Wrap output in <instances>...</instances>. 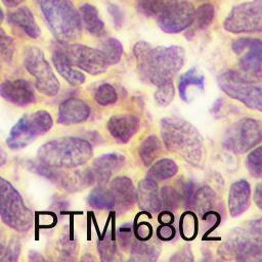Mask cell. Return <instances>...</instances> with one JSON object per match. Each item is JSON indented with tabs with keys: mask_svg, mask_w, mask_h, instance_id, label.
Masks as SVG:
<instances>
[{
	"mask_svg": "<svg viewBox=\"0 0 262 262\" xmlns=\"http://www.w3.org/2000/svg\"><path fill=\"white\" fill-rule=\"evenodd\" d=\"M8 20L9 23L20 28L31 38L36 39L41 34V30L36 23L32 11L28 7H20L9 13Z\"/></svg>",
	"mask_w": 262,
	"mask_h": 262,
	"instance_id": "23",
	"label": "cell"
},
{
	"mask_svg": "<svg viewBox=\"0 0 262 262\" xmlns=\"http://www.w3.org/2000/svg\"><path fill=\"white\" fill-rule=\"evenodd\" d=\"M52 61L59 75L72 86H79L85 82V75L73 67L60 47L53 51Z\"/></svg>",
	"mask_w": 262,
	"mask_h": 262,
	"instance_id": "22",
	"label": "cell"
},
{
	"mask_svg": "<svg viewBox=\"0 0 262 262\" xmlns=\"http://www.w3.org/2000/svg\"><path fill=\"white\" fill-rule=\"evenodd\" d=\"M214 13V6L210 3H205L196 8V10L194 9V15L191 25H193L198 30H205L213 21Z\"/></svg>",
	"mask_w": 262,
	"mask_h": 262,
	"instance_id": "35",
	"label": "cell"
},
{
	"mask_svg": "<svg viewBox=\"0 0 262 262\" xmlns=\"http://www.w3.org/2000/svg\"><path fill=\"white\" fill-rule=\"evenodd\" d=\"M3 18H4V15H3V11H2V9H1V7H0V25H1V23L3 21Z\"/></svg>",
	"mask_w": 262,
	"mask_h": 262,
	"instance_id": "55",
	"label": "cell"
},
{
	"mask_svg": "<svg viewBox=\"0 0 262 262\" xmlns=\"http://www.w3.org/2000/svg\"><path fill=\"white\" fill-rule=\"evenodd\" d=\"M93 156L89 141L79 137H61L40 146L38 160L52 168H76L86 164Z\"/></svg>",
	"mask_w": 262,
	"mask_h": 262,
	"instance_id": "3",
	"label": "cell"
},
{
	"mask_svg": "<svg viewBox=\"0 0 262 262\" xmlns=\"http://www.w3.org/2000/svg\"><path fill=\"white\" fill-rule=\"evenodd\" d=\"M161 136L168 150L181 157L191 166H200L204 156V138L188 121L165 117L160 121Z\"/></svg>",
	"mask_w": 262,
	"mask_h": 262,
	"instance_id": "2",
	"label": "cell"
},
{
	"mask_svg": "<svg viewBox=\"0 0 262 262\" xmlns=\"http://www.w3.org/2000/svg\"><path fill=\"white\" fill-rule=\"evenodd\" d=\"M136 200L139 209L155 213L161 210L160 195L156 180L145 177L139 183L136 190Z\"/></svg>",
	"mask_w": 262,
	"mask_h": 262,
	"instance_id": "21",
	"label": "cell"
},
{
	"mask_svg": "<svg viewBox=\"0 0 262 262\" xmlns=\"http://www.w3.org/2000/svg\"><path fill=\"white\" fill-rule=\"evenodd\" d=\"M87 202L89 206L97 210H112L115 209V199L111 189L99 185L93 188L88 194Z\"/></svg>",
	"mask_w": 262,
	"mask_h": 262,
	"instance_id": "27",
	"label": "cell"
},
{
	"mask_svg": "<svg viewBox=\"0 0 262 262\" xmlns=\"http://www.w3.org/2000/svg\"><path fill=\"white\" fill-rule=\"evenodd\" d=\"M204 83H205V77L203 75L198 74L196 68L192 67L189 70H187L184 74H182L179 78L178 82V92L180 98L188 102V95H187V89L190 86H196L201 90L204 89Z\"/></svg>",
	"mask_w": 262,
	"mask_h": 262,
	"instance_id": "28",
	"label": "cell"
},
{
	"mask_svg": "<svg viewBox=\"0 0 262 262\" xmlns=\"http://www.w3.org/2000/svg\"><path fill=\"white\" fill-rule=\"evenodd\" d=\"M261 146H257L254 150H252L246 160V166L250 174L256 178H260L262 175L261 169Z\"/></svg>",
	"mask_w": 262,
	"mask_h": 262,
	"instance_id": "39",
	"label": "cell"
},
{
	"mask_svg": "<svg viewBox=\"0 0 262 262\" xmlns=\"http://www.w3.org/2000/svg\"><path fill=\"white\" fill-rule=\"evenodd\" d=\"M199 222L196 214L192 211H185L179 219V232L183 239L192 241L196 237Z\"/></svg>",
	"mask_w": 262,
	"mask_h": 262,
	"instance_id": "32",
	"label": "cell"
},
{
	"mask_svg": "<svg viewBox=\"0 0 262 262\" xmlns=\"http://www.w3.org/2000/svg\"><path fill=\"white\" fill-rule=\"evenodd\" d=\"M14 52V43L11 37H9L2 29H0V54L6 61L12 59Z\"/></svg>",
	"mask_w": 262,
	"mask_h": 262,
	"instance_id": "44",
	"label": "cell"
},
{
	"mask_svg": "<svg viewBox=\"0 0 262 262\" xmlns=\"http://www.w3.org/2000/svg\"><path fill=\"white\" fill-rule=\"evenodd\" d=\"M159 195H160L161 210L173 212L178 208L179 203L181 202L177 190L170 186L163 187L159 192Z\"/></svg>",
	"mask_w": 262,
	"mask_h": 262,
	"instance_id": "36",
	"label": "cell"
},
{
	"mask_svg": "<svg viewBox=\"0 0 262 262\" xmlns=\"http://www.w3.org/2000/svg\"><path fill=\"white\" fill-rule=\"evenodd\" d=\"M171 261H193L192 252L189 246H184L170 258Z\"/></svg>",
	"mask_w": 262,
	"mask_h": 262,
	"instance_id": "49",
	"label": "cell"
},
{
	"mask_svg": "<svg viewBox=\"0 0 262 262\" xmlns=\"http://www.w3.org/2000/svg\"><path fill=\"white\" fill-rule=\"evenodd\" d=\"M162 145L160 139L156 135L147 136L138 147V155L145 166H150L160 156Z\"/></svg>",
	"mask_w": 262,
	"mask_h": 262,
	"instance_id": "29",
	"label": "cell"
},
{
	"mask_svg": "<svg viewBox=\"0 0 262 262\" xmlns=\"http://www.w3.org/2000/svg\"><path fill=\"white\" fill-rule=\"evenodd\" d=\"M194 15L193 5L186 0H164L158 16V25L168 34H177L191 26Z\"/></svg>",
	"mask_w": 262,
	"mask_h": 262,
	"instance_id": "12",
	"label": "cell"
},
{
	"mask_svg": "<svg viewBox=\"0 0 262 262\" xmlns=\"http://www.w3.org/2000/svg\"><path fill=\"white\" fill-rule=\"evenodd\" d=\"M36 1L48 28L59 43H68L81 36V17L70 0Z\"/></svg>",
	"mask_w": 262,
	"mask_h": 262,
	"instance_id": "4",
	"label": "cell"
},
{
	"mask_svg": "<svg viewBox=\"0 0 262 262\" xmlns=\"http://www.w3.org/2000/svg\"><path fill=\"white\" fill-rule=\"evenodd\" d=\"M158 221L161 224H172L174 221V215L171 211L162 210V212L158 216Z\"/></svg>",
	"mask_w": 262,
	"mask_h": 262,
	"instance_id": "50",
	"label": "cell"
},
{
	"mask_svg": "<svg viewBox=\"0 0 262 262\" xmlns=\"http://www.w3.org/2000/svg\"><path fill=\"white\" fill-rule=\"evenodd\" d=\"M20 254V242L17 238H11L5 248L0 261H17Z\"/></svg>",
	"mask_w": 262,
	"mask_h": 262,
	"instance_id": "46",
	"label": "cell"
},
{
	"mask_svg": "<svg viewBox=\"0 0 262 262\" xmlns=\"http://www.w3.org/2000/svg\"><path fill=\"white\" fill-rule=\"evenodd\" d=\"M251 187L247 180L241 179L230 185L227 205L232 217L241 216L250 206Z\"/></svg>",
	"mask_w": 262,
	"mask_h": 262,
	"instance_id": "20",
	"label": "cell"
},
{
	"mask_svg": "<svg viewBox=\"0 0 262 262\" xmlns=\"http://www.w3.org/2000/svg\"><path fill=\"white\" fill-rule=\"evenodd\" d=\"M92 183H94V179L90 169L78 170V171L72 172L66 175L61 180V184L63 188L71 192H76V191L85 189L86 187L90 186Z\"/></svg>",
	"mask_w": 262,
	"mask_h": 262,
	"instance_id": "26",
	"label": "cell"
},
{
	"mask_svg": "<svg viewBox=\"0 0 262 262\" xmlns=\"http://www.w3.org/2000/svg\"><path fill=\"white\" fill-rule=\"evenodd\" d=\"M130 260L131 261H156L161 253L160 246L157 243L148 241L134 239L130 248Z\"/></svg>",
	"mask_w": 262,
	"mask_h": 262,
	"instance_id": "25",
	"label": "cell"
},
{
	"mask_svg": "<svg viewBox=\"0 0 262 262\" xmlns=\"http://www.w3.org/2000/svg\"><path fill=\"white\" fill-rule=\"evenodd\" d=\"M232 50L239 58V69L246 78L259 82L261 79L262 66V43L255 38H239L232 43Z\"/></svg>",
	"mask_w": 262,
	"mask_h": 262,
	"instance_id": "13",
	"label": "cell"
},
{
	"mask_svg": "<svg viewBox=\"0 0 262 262\" xmlns=\"http://www.w3.org/2000/svg\"><path fill=\"white\" fill-rule=\"evenodd\" d=\"M0 217L10 228L26 232L33 226L34 214L26 206L20 193L0 176Z\"/></svg>",
	"mask_w": 262,
	"mask_h": 262,
	"instance_id": "6",
	"label": "cell"
},
{
	"mask_svg": "<svg viewBox=\"0 0 262 262\" xmlns=\"http://www.w3.org/2000/svg\"><path fill=\"white\" fill-rule=\"evenodd\" d=\"M4 250H5V247L2 244H0V258L2 257V255L4 253Z\"/></svg>",
	"mask_w": 262,
	"mask_h": 262,
	"instance_id": "54",
	"label": "cell"
},
{
	"mask_svg": "<svg viewBox=\"0 0 262 262\" xmlns=\"http://www.w3.org/2000/svg\"><path fill=\"white\" fill-rule=\"evenodd\" d=\"M0 95L6 101L18 106H25L36 101L32 85L24 79L6 80L0 84Z\"/></svg>",
	"mask_w": 262,
	"mask_h": 262,
	"instance_id": "15",
	"label": "cell"
},
{
	"mask_svg": "<svg viewBox=\"0 0 262 262\" xmlns=\"http://www.w3.org/2000/svg\"><path fill=\"white\" fill-rule=\"evenodd\" d=\"M79 14L82 26H84L88 33L95 37H101L105 34L104 24L100 18L98 10L95 6L85 3L79 8Z\"/></svg>",
	"mask_w": 262,
	"mask_h": 262,
	"instance_id": "24",
	"label": "cell"
},
{
	"mask_svg": "<svg viewBox=\"0 0 262 262\" xmlns=\"http://www.w3.org/2000/svg\"><path fill=\"white\" fill-rule=\"evenodd\" d=\"M97 250L101 261H113L116 258L117 247L114 233L111 229L105 230L97 242Z\"/></svg>",
	"mask_w": 262,
	"mask_h": 262,
	"instance_id": "33",
	"label": "cell"
},
{
	"mask_svg": "<svg viewBox=\"0 0 262 262\" xmlns=\"http://www.w3.org/2000/svg\"><path fill=\"white\" fill-rule=\"evenodd\" d=\"M59 252L64 259H70L77 254V241L76 237L70 234H63L59 239Z\"/></svg>",
	"mask_w": 262,
	"mask_h": 262,
	"instance_id": "40",
	"label": "cell"
},
{
	"mask_svg": "<svg viewBox=\"0 0 262 262\" xmlns=\"http://www.w3.org/2000/svg\"><path fill=\"white\" fill-rule=\"evenodd\" d=\"M157 237L163 242L172 241L176 235V230L171 224H161L157 228Z\"/></svg>",
	"mask_w": 262,
	"mask_h": 262,
	"instance_id": "47",
	"label": "cell"
},
{
	"mask_svg": "<svg viewBox=\"0 0 262 262\" xmlns=\"http://www.w3.org/2000/svg\"><path fill=\"white\" fill-rule=\"evenodd\" d=\"M262 128L259 120L242 119L227 128L222 145L235 154H245L260 143Z\"/></svg>",
	"mask_w": 262,
	"mask_h": 262,
	"instance_id": "10",
	"label": "cell"
},
{
	"mask_svg": "<svg viewBox=\"0 0 262 262\" xmlns=\"http://www.w3.org/2000/svg\"><path fill=\"white\" fill-rule=\"evenodd\" d=\"M152 164L154 165L148 170L147 177L154 180L161 181L169 179L173 177L178 171L177 164L171 159H162Z\"/></svg>",
	"mask_w": 262,
	"mask_h": 262,
	"instance_id": "31",
	"label": "cell"
},
{
	"mask_svg": "<svg viewBox=\"0 0 262 262\" xmlns=\"http://www.w3.org/2000/svg\"><path fill=\"white\" fill-rule=\"evenodd\" d=\"M107 10L113 18L114 25L117 28H121V26L123 25V21H124V14H123V11L120 9V7L116 4L110 3L107 5Z\"/></svg>",
	"mask_w": 262,
	"mask_h": 262,
	"instance_id": "48",
	"label": "cell"
},
{
	"mask_svg": "<svg viewBox=\"0 0 262 262\" xmlns=\"http://www.w3.org/2000/svg\"><path fill=\"white\" fill-rule=\"evenodd\" d=\"M95 101L103 106L114 104L118 99V94L115 87L108 83H103L97 87L94 93Z\"/></svg>",
	"mask_w": 262,
	"mask_h": 262,
	"instance_id": "37",
	"label": "cell"
},
{
	"mask_svg": "<svg viewBox=\"0 0 262 262\" xmlns=\"http://www.w3.org/2000/svg\"><path fill=\"white\" fill-rule=\"evenodd\" d=\"M254 202L256 203V205L259 209L262 208V187H261L260 183L257 184V186H256V189L254 192Z\"/></svg>",
	"mask_w": 262,
	"mask_h": 262,
	"instance_id": "51",
	"label": "cell"
},
{
	"mask_svg": "<svg viewBox=\"0 0 262 262\" xmlns=\"http://www.w3.org/2000/svg\"><path fill=\"white\" fill-rule=\"evenodd\" d=\"M179 188H180V190L177 191V192L180 196V201L183 202V204L186 208H192L193 194H194V191H195L193 182L190 181V180L180 181Z\"/></svg>",
	"mask_w": 262,
	"mask_h": 262,
	"instance_id": "42",
	"label": "cell"
},
{
	"mask_svg": "<svg viewBox=\"0 0 262 262\" xmlns=\"http://www.w3.org/2000/svg\"><path fill=\"white\" fill-rule=\"evenodd\" d=\"M158 89L156 90L154 97L157 104L160 106H167L171 103V101L174 98L175 95V89L172 80L165 82L159 86H157Z\"/></svg>",
	"mask_w": 262,
	"mask_h": 262,
	"instance_id": "38",
	"label": "cell"
},
{
	"mask_svg": "<svg viewBox=\"0 0 262 262\" xmlns=\"http://www.w3.org/2000/svg\"><path fill=\"white\" fill-rule=\"evenodd\" d=\"M133 53L142 78L156 86L171 81L185 60L184 49L177 45L151 47L139 41L134 45Z\"/></svg>",
	"mask_w": 262,
	"mask_h": 262,
	"instance_id": "1",
	"label": "cell"
},
{
	"mask_svg": "<svg viewBox=\"0 0 262 262\" xmlns=\"http://www.w3.org/2000/svg\"><path fill=\"white\" fill-rule=\"evenodd\" d=\"M6 162V152L4 151V149L0 146V167L3 166Z\"/></svg>",
	"mask_w": 262,
	"mask_h": 262,
	"instance_id": "53",
	"label": "cell"
},
{
	"mask_svg": "<svg viewBox=\"0 0 262 262\" xmlns=\"http://www.w3.org/2000/svg\"><path fill=\"white\" fill-rule=\"evenodd\" d=\"M220 255L241 261H260L262 254L261 220H252L247 229H233L219 249Z\"/></svg>",
	"mask_w": 262,
	"mask_h": 262,
	"instance_id": "5",
	"label": "cell"
},
{
	"mask_svg": "<svg viewBox=\"0 0 262 262\" xmlns=\"http://www.w3.org/2000/svg\"><path fill=\"white\" fill-rule=\"evenodd\" d=\"M134 237L138 241H149L152 235V226L147 221H138L133 225Z\"/></svg>",
	"mask_w": 262,
	"mask_h": 262,
	"instance_id": "45",
	"label": "cell"
},
{
	"mask_svg": "<svg viewBox=\"0 0 262 262\" xmlns=\"http://www.w3.org/2000/svg\"><path fill=\"white\" fill-rule=\"evenodd\" d=\"M111 191L115 199V209L123 213L130 209L136 201V190L133 182L126 176H119L111 182Z\"/></svg>",
	"mask_w": 262,
	"mask_h": 262,
	"instance_id": "19",
	"label": "cell"
},
{
	"mask_svg": "<svg viewBox=\"0 0 262 262\" xmlns=\"http://www.w3.org/2000/svg\"><path fill=\"white\" fill-rule=\"evenodd\" d=\"M7 7H16L21 4L25 0H1Z\"/></svg>",
	"mask_w": 262,
	"mask_h": 262,
	"instance_id": "52",
	"label": "cell"
},
{
	"mask_svg": "<svg viewBox=\"0 0 262 262\" xmlns=\"http://www.w3.org/2000/svg\"><path fill=\"white\" fill-rule=\"evenodd\" d=\"M52 125V117L46 111L41 110L24 115L10 129L6 143L11 149L24 148L37 137L47 133Z\"/></svg>",
	"mask_w": 262,
	"mask_h": 262,
	"instance_id": "8",
	"label": "cell"
},
{
	"mask_svg": "<svg viewBox=\"0 0 262 262\" xmlns=\"http://www.w3.org/2000/svg\"><path fill=\"white\" fill-rule=\"evenodd\" d=\"M233 34L257 33L262 29V0L244 2L234 6L223 24Z\"/></svg>",
	"mask_w": 262,
	"mask_h": 262,
	"instance_id": "11",
	"label": "cell"
},
{
	"mask_svg": "<svg viewBox=\"0 0 262 262\" xmlns=\"http://www.w3.org/2000/svg\"><path fill=\"white\" fill-rule=\"evenodd\" d=\"M164 5V0H138V10L146 16L158 15Z\"/></svg>",
	"mask_w": 262,
	"mask_h": 262,
	"instance_id": "41",
	"label": "cell"
},
{
	"mask_svg": "<svg viewBox=\"0 0 262 262\" xmlns=\"http://www.w3.org/2000/svg\"><path fill=\"white\" fill-rule=\"evenodd\" d=\"M90 116V108L82 99L71 97L59 104L57 123L60 125H74L86 121Z\"/></svg>",
	"mask_w": 262,
	"mask_h": 262,
	"instance_id": "18",
	"label": "cell"
},
{
	"mask_svg": "<svg viewBox=\"0 0 262 262\" xmlns=\"http://www.w3.org/2000/svg\"><path fill=\"white\" fill-rule=\"evenodd\" d=\"M118 241L122 249H129L131 244L134 242V233H133V225L131 223H125L118 229Z\"/></svg>",
	"mask_w": 262,
	"mask_h": 262,
	"instance_id": "43",
	"label": "cell"
},
{
	"mask_svg": "<svg viewBox=\"0 0 262 262\" xmlns=\"http://www.w3.org/2000/svg\"><path fill=\"white\" fill-rule=\"evenodd\" d=\"M24 64L35 78V85L39 92L46 96H54L58 93L59 81L40 48L28 47L25 51Z\"/></svg>",
	"mask_w": 262,
	"mask_h": 262,
	"instance_id": "9",
	"label": "cell"
},
{
	"mask_svg": "<svg viewBox=\"0 0 262 262\" xmlns=\"http://www.w3.org/2000/svg\"><path fill=\"white\" fill-rule=\"evenodd\" d=\"M216 195L213 189L209 186H202L195 189L192 201V209L200 214L211 211L215 205Z\"/></svg>",
	"mask_w": 262,
	"mask_h": 262,
	"instance_id": "30",
	"label": "cell"
},
{
	"mask_svg": "<svg viewBox=\"0 0 262 262\" xmlns=\"http://www.w3.org/2000/svg\"><path fill=\"white\" fill-rule=\"evenodd\" d=\"M60 47L73 67H77L93 76L103 74L108 67L102 52L82 44L61 43Z\"/></svg>",
	"mask_w": 262,
	"mask_h": 262,
	"instance_id": "14",
	"label": "cell"
},
{
	"mask_svg": "<svg viewBox=\"0 0 262 262\" xmlns=\"http://www.w3.org/2000/svg\"><path fill=\"white\" fill-rule=\"evenodd\" d=\"M125 164V157L119 152H108L97 157L89 168L94 182L104 185L108 182L114 173L120 170Z\"/></svg>",
	"mask_w": 262,
	"mask_h": 262,
	"instance_id": "16",
	"label": "cell"
},
{
	"mask_svg": "<svg viewBox=\"0 0 262 262\" xmlns=\"http://www.w3.org/2000/svg\"><path fill=\"white\" fill-rule=\"evenodd\" d=\"M110 134L120 143H127L138 131L140 120L131 114L112 116L106 124Z\"/></svg>",
	"mask_w": 262,
	"mask_h": 262,
	"instance_id": "17",
	"label": "cell"
},
{
	"mask_svg": "<svg viewBox=\"0 0 262 262\" xmlns=\"http://www.w3.org/2000/svg\"><path fill=\"white\" fill-rule=\"evenodd\" d=\"M99 50L102 52L108 64H115L118 63L122 57L123 45L116 38H107L101 43Z\"/></svg>",
	"mask_w": 262,
	"mask_h": 262,
	"instance_id": "34",
	"label": "cell"
},
{
	"mask_svg": "<svg viewBox=\"0 0 262 262\" xmlns=\"http://www.w3.org/2000/svg\"><path fill=\"white\" fill-rule=\"evenodd\" d=\"M217 84L227 96L251 110L261 112L262 93L259 82L255 83L235 71L226 70L217 76Z\"/></svg>",
	"mask_w": 262,
	"mask_h": 262,
	"instance_id": "7",
	"label": "cell"
}]
</instances>
